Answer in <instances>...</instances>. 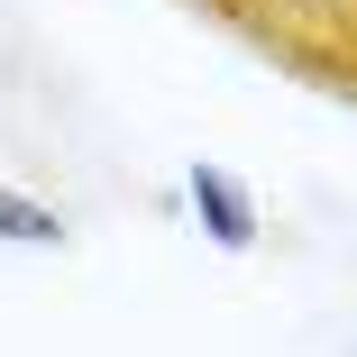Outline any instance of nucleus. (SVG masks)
<instances>
[{"mask_svg":"<svg viewBox=\"0 0 357 357\" xmlns=\"http://www.w3.org/2000/svg\"><path fill=\"white\" fill-rule=\"evenodd\" d=\"M0 248H64V211L19 192V183H0Z\"/></svg>","mask_w":357,"mask_h":357,"instance_id":"2","label":"nucleus"},{"mask_svg":"<svg viewBox=\"0 0 357 357\" xmlns=\"http://www.w3.org/2000/svg\"><path fill=\"white\" fill-rule=\"evenodd\" d=\"M183 202H192L202 238L220 248V257H248V248L266 238V220H257V192H248V183H238L229 165H211V156H202V165L183 174Z\"/></svg>","mask_w":357,"mask_h":357,"instance_id":"1","label":"nucleus"}]
</instances>
